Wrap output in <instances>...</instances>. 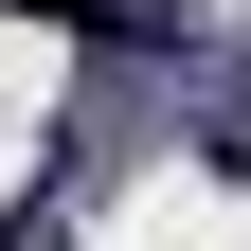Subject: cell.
<instances>
[{
	"instance_id": "6da1fadb",
	"label": "cell",
	"mask_w": 251,
	"mask_h": 251,
	"mask_svg": "<svg viewBox=\"0 0 251 251\" xmlns=\"http://www.w3.org/2000/svg\"><path fill=\"white\" fill-rule=\"evenodd\" d=\"M36 18H72V36H179V0H36Z\"/></svg>"
}]
</instances>
